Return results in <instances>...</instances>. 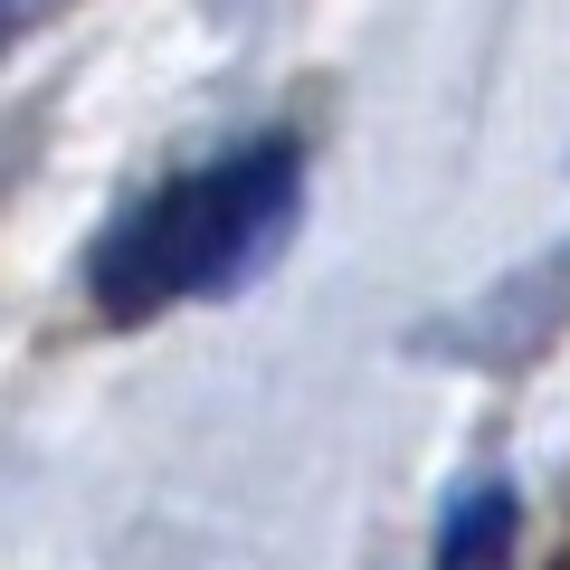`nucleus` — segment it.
Listing matches in <instances>:
<instances>
[{"mask_svg": "<svg viewBox=\"0 0 570 570\" xmlns=\"http://www.w3.org/2000/svg\"><path fill=\"white\" fill-rule=\"evenodd\" d=\"M305 209V153L295 134H247L209 163H181L142 200L105 219L96 257H86V295L105 324H163L171 305H209L238 295L266 257L285 247Z\"/></svg>", "mask_w": 570, "mask_h": 570, "instance_id": "f257e3e1", "label": "nucleus"}, {"mask_svg": "<svg viewBox=\"0 0 570 570\" xmlns=\"http://www.w3.org/2000/svg\"><path fill=\"white\" fill-rule=\"evenodd\" d=\"M513 532H523L513 485H466L448 504V523H438V570H504Z\"/></svg>", "mask_w": 570, "mask_h": 570, "instance_id": "f03ea898", "label": "nucleus"}, {"mask_svg": "<svg viewBox=\"0 0 570 570\" xmlns=\"http://www.w3.org/2000/svg\"><path fill=\"white\" fill-rule=\"evenodd\" d=\"M67 10H77V0H0V67L20 58V48L39 39V29H58Z\"/></svg>", "mask_w": 570, "mask_h": 570, "instance_id": "7ed1b4c3", "label": "nucleus"}]
</instances>
